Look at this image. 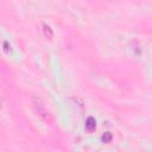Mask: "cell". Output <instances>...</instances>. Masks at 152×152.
Segmentation results:
<instances>
[{"mask_svg": "<svg viewBox=\"0 0 152 152\" xmlns=\"http://www.w3.org/2000/svg\"><path fill=\"white\" fill-rule=\"evenodd\" d=\"M102 139H103L104 142H109L110 139H112V134H110L109 132H107V133H104V135L102 137Z\"/></svg>", "mask_w": 152, "mask_h": 152, "instance_id": "4", "label": "cell"}, {"mask_svg": "<svg viewBox=\"0 0 152 152\" xmlns=\"http://www.w3.org/2000/svg\"><path fill=\"white\" fill-rule=\"evenodd\" d=\"M86 127H87V129H88V131H93V129L95 128V120H94L93 118H89V119L87 120Z\"/></svg>", "mask_w": 152, "mask_h": 152, "instance_id": "3", "label": "cell"}, {"mask_svg": "<svg viewBox=\"0 0 152 152\" xmlns=\"http://www.w3.org/2000/svg\"><path fill=\"white\" fill-rule=\"evenodd\" d=\"M43 31H44V36L46 37V38H49V39H51L52 38V36H53V33H52V30L50 28V26H48V25H43Z\"/></svg>", "mask_w": 152, "mask_h": 152, "instance_id": "2", "label": "cell"}, {"mask_svg": "<svg viewBox=\"0 0 152 152\" xmlns=\"http://www.w3.org/2000/svg\"><path fill=\"white\" fill-rule=\"evenodd\" d=\"M31 102H32L33 108H34V110L37 112V114H38V116H39L40 119H43L45 122H51V121H52L51 114H50V112L48 110L46 106L44 104V102H43V100H42L40 97H38V96H32Z\"/></svg>", "mask_w": 152, "mask_h": 152, "instance_id": "1", "label": "cell"}]
</instances>
